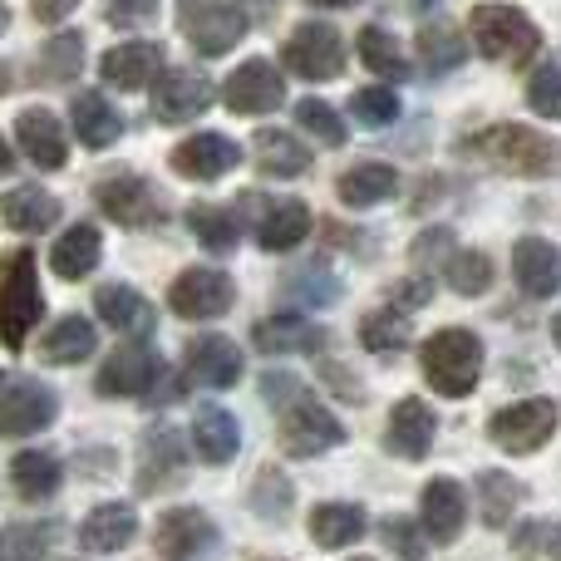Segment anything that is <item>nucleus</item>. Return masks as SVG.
Wrapping results in <instances>:
<instances>
[{"mask_svg":"<svg viewBox=\"0 0 561 561\" xmlns=\"http://www.w3.org/2000/svg\"><path fill=\"white\" fill-rule=\"evenodd\" d=\"M340 203L345 207H375V203H389L399 193V173L389 163H355L345 178H340Z\"/></svg>","mask_w":561,"mask_h":561,"instance_id":"34","label":"nucleus"},{"mask_svg":"<svg viewBox=\"0 0 561 561\" xmlns=\"http://www.w3.org/2000/svg\"><path fill=\"white\" fill-rule=\"evenodd\" d=\"M94 306H99V320L124 330V335H148L153 330V306L134 286H99Z\"/></svg>","mask_w":561,"mask_h":561,"instance_id":"31","label":"nucleus"},{"mask_svg":"<svg viewBox=\"0 0 561 561\" xmlns=\"http://www.w3.org/2000/svg\"><path fill=\"white\" fill-rule=\"evenodd\" d=\"M310 232V207L296 197H280L266 207V217H256V242L266 252H296V242H306Z\"/></svg>","mask_w":561,"mask_h":561,"instance_id":"28","label":"nucleus"},{"mask_svg":"<svg viewBox=\"0 0 561 561\" xmlns=\"http://www.w3.org/2000/svg\"><path fill=\"white\" fill-rule=\"evenodd\" d=\"M187 227H193L197 242L217 256H227L237 247V237H242V227H237V217L227 213V207H207V203H197L193 213H187Z\"/></svg>","mask_w":561,"mask_h":561,"instance_id":"41","label":"nucleus"},{"mask_svg":"<svg viewBox=\"0 0 561 561\" xmlns=\"http://www.w3.org/2000/svg\"><path fill=\"white\" fill-rule=\"evenodd\" d=\"M158 375H163V365H158L153 345H148V340H124V345L99 365L94 389L108 399H134V394H148Z\"/></svg>","mask_w":561,"mask_h":561,"instance_id":"11","label":"nucleus"},{"mask_svg":"<svg viewBox=\"0 0 561 561\" xmlns=\"http://www.w3.org/2000/svg\"><path fill=\"white\" fill-rule=\"evenodd\" d=\"M232 300H237L232 276L217 272V266H193V272H183L173 280V290H168V306L183 320H217L232 310Z\"/></svg>","mask_w":561,"mask_h":561,"instance_id":"12","label":"nucleus"},{"mask_svg":"<svg viewBox=\"0 0 561 561\" xmlns=\"http://www.w3.org/2000/svg\"><path fill=\"white\" fill-rule=\"evenodd\" d=\"M463 55H468V39H463V30H454V20H428V25L419 30V59H424L428 75L458 69Z\"/></svg>","mask_w":561,"mask_h":561,"instance_id":"37","label":"nucleus"},{"mask_svg":"<svg viewBox=\"0 0 561 561\" xmlns=\"http://www.w3.org/2000/svg\"><path fill=\"white\" fill-rule=\"evenodd\" d=\"M5 89H10V69H5V59H0V99H5Z\"/></svg>","mask_w":561,"mask_h":561,"instance_id":"56","label":"nucleus"},{"mask_svg":"<svg viewBox=\"0 0 561 561\" xmlns=\"http://www.w3.org/2000/svg\"><path fill=\"white\" fill-rule=\"evenodd\" d=\"M252 340H256V350H266V355H310V350L325 345V330H320L316 320H300V316H272L252 330Z\"/></svg>","mask_w":561,"mask_h":561,"instance_id":"27","label":"nucleus"},{"mask_svg":"<svg viewBox=\"0 0 561 561\" xmlns=\"http://www.w3.org/2000/svg\"><path fill=\"white\" fill-rule=\"evenodd\" d=\"M15 138H20V153H25L35 168H45V173H55V168L69 163L65 128H59V118L49 114V108H25V114L15 118Z\"/></svg>","mask_w":561,"mask_h":561,"instance_id":"20","label":"nucleus"},{"mask_svg":"<svg viewBox=\"0 0 561 561\" xmlns=\"http://www.w3.org/2000/svg\"><path fill=\"white\" fill-rule=\"evenodd\" d=\"M0 557H5V547H0Z\"/></svg>","mask_w":561,"mask_h":561,"instance_id":"62","label":"nucleus"},{"mask_svg":"<svg viewBox=\"0 0 561 561\" xmlns=\"http://www.w3.org/2000/svg\"><path fill=\"white\" fill-rule=\"evenodd\" d=\"M55 414H59V399L45 379H15L0 394V438H30L55 424Z\"/></svg>","mask_w":561,"mask_h":561,"instance_id":"13","label":"nucleus"},{"mask_svg":"<svg viewBox=\"0 0 561 561\" xmlns=\"http://www.w3.org/2000/svg\"><path fill=\"white\" fill-rule=\"evenodd\" d=\"M557 434V404L552 399H517L488 419V438L503 454H537Z\"/></svg>","mask_w":561,"mask_h":561,"instance_id":"7","label":"nucleus"},{"mask_svg":"<svg viewBox=\"0 0 561 561\" xmlns=\"http://www.w3.org/2000/svg\"><path fill=\"white\" fill-rule=\"evenodd\" d=\"M276 434H280V448H286L290 458H316V454H325V448L345 444V424H340L320 399H310L306 389H296V394L280 404Z\"/></svg>","mask_w":561,"mask_h":561,"instance_id":"5","label":"nucleus"},{"mask_svg":"<svg viewBox=\"0 0 561 561\" xmlns=\"http://www.w3.org/2000/svg\"><path fill=\"white\" fill-rule=\"evenodd\" d=\"M355 561H369V557H355Z\"/></svg>","mask_w":561,"mask_h":561,"instance_id":"60","label":"nucleus"},{"mask_svg":"<svg viewBox=\"0 0 561 561\" xmlns=\"http://www.w3.org/2000/svg\"><path fill=\"white\" fill-rule=\"evenodd\" d=\"M138 493L153 497V493H173V488L187 483V454H183V438H178L173 424H153L138 444V473H134Z\"/></svg>","mask_w":561,"mask_h":561,"instance_id":"9","label":"nucleus"},{"mask_svg":"<svg viewBox=\"0 0 561 561\" xmlns=\"http://www.w3.org/2000/svg\"><path fill=\"white\" fill-rule=\"evenodd\" d=\"M306 5H316V10H345V5H359V0H306Z\"/></svg>","mask_w":561,"mask_h":561,"instance_id":"55","label":"nucleus"},{"mask_svg":"<svg viewBox=\"0 0 561 561\" xmlns=\"http://www.w3.org/2000/svg\"><path fill=\"white\" fill-rule=\"evenodd\" d=\"M359 59H365L369 75L389 79V84H404V79H414V59H409L404 45H399L389 30H379V25L359 30Z\"/></svg>","mask_w":561,"mask_h":561,"instance_id":"32","label":"nucleus"},{"mask_svg":"<svg viewBox=\"0 0 561 561\" xmlns=\"http://www.w3.org/2000/svg\"><path fill=\"white\" fill-rule=\"evenodd\" d=\"M213 99H217V89L207 75H197V69H168L153 84V114L163 124H193V118H203L213 108Z\"/></svg>","mask_w":561,"mask_h":561,"instance_id":"15","label":"nucleus"},{"mask_svg":"<svg viewBox=\"0 0 561 561\" xmlns=\"http://www.w3.org/2000/svg\"><path fill=\"white\" fill-rule=\"evenodd\" d=\"M444 276H448V286H454L458 296H483V290L493 286V256H483V252H448Z\"/></svg>","mask_w":561,"mask_h":561,"instance_id":"43","label":"nucleus"},{"mask_svg":"<svg viewBox=\"0 0 561 561\" xmlns=\"http://www.w3.org/2000/svg\"><path fill=\"white\" fill-rule=\"evenodd\" d=\"M178 20L197 55H227L232 45H242L247 25H252L237 0H178Z\"/></svg>","mask_w":561,"mask_h":561,"instance_id":"6","label":"nucleus"},{"mask_svg":"<svg viewBox=\"0 0 561 561\" xmlns=\"http://www.w3.org/2000/svg\"><path fill=\"white\" fill-rule=\"evenodd\" d=\"M94 203H99V213L114 217L118 227H148L158 217L153 187H148L138 173H124V168H118V173H108V178H99Z\"/></svg>","mask_w":561,"mask_h":561,"instance_id":"16","label":"nucleus"},{"mask_svg":"<svg viewBox=\"0 0 561 561\" xmlns=\"http://www.w3.org/2000/svg\"><path fill=\"white\" fill-rule=\"evenodd\" d=\"M409 340H414V325H409V310H399V306L369 310V316L359 320V345L375 350V355H394Z\"/></svg>","mask_w":561,"mask_h":561,"instance_id":"38","label":"nucleus"},{"mask_svg":"<svg viewBox=\"0 0 561 561\" xmlns=\"http://www.w3.org/2000/svg\"><path fill=\"white\" fill-rule=\"evenodd\" d=\"M296 124L306 128L310 138H320V144H330V148H340V144H345V118H340L335 108L325 104V99H300V104H296Z\"/></svg>","mask_w":561,"mask_h":561,"instance_id":"45","label":"nucleus"},{"mask_svg":"<svg viewBox=\"0 0 561 561\" xmlns=\"http://www.w3.org/2000/svg\"><path fill=\"white\" fill-rule=\"evenodd\" d=\"M434 434H438V419L424 399H399L394 414H389V454L399 458H428L434 448Z\"/></svg>","mask_w":561,"mask_h":561,"instance_id":"23","label":"nucleus"},{"mask_svg":"<svg viewBox=\"0 0 561 561\" xmlns=\"http://www.w3.org/2000/svg\"><path fill=\"white\" fill-rule=\"evenodd\" d=\"M10 168H15V148L0 138V173H10Z\"/></svg>","mask_w":561,"mask_h":561,"instance_id":"54","label":"nucleus"},{"mask_svg":"<svg viewBox=\"0 0 561 561\" xmlns=\"http://www.w3.org/2000/svg\"><path fill=\"white\" fill-rule=\"evenodd\" d=\"M0 217H5L10 232L39 237V232H49V227L59 222V203L45 193V187L25 183V187H15V193L0 197Z\"/></svg>","mask_w":561,"mask_h":561,"instance_id":"26","label":"nucleus"},{"mask_svg":"<svg viewBox=\"0 0 561 561\" xmlns=\"http://www.w3.org/2000/svg\"><path fill=\"white\" fill-rule=\"evenodd\" d=\"M99 252H104V237H99V227L79 222V227H69V232L55 242V252H49V266H55L59 280H84L99 266Z\"/></svg>","mask_w":561,"mask_h":561,"instance_id":"30","label":"nucleus"},{"mask_svg":"<svg viewBox=\"0 0 561 561\" xmlns=\"http://www.w3.org/2000/svg\"><path fill=\"white\" fill-rule=\"evenodd\" d=\"M286 65L296 69L300 79H310V84L340 79V69H345V39H340V30L325 25V20H306V25H296L286 39Z\"/></svg>","mask_w":561,"mask_h":561,"instance_id":"8","label":"nucleus"},{"mask_svg":"<svg viewBox=\"0 0 561 561\" xmlns=\"http://www.w3.org/2000/svg\"><path fill=\"white\" fill-rule=\"evenodd\" d=\"M10 483L25 503H45L59 488V458L45 454V448H25V454L10 458Z\"/></svg>","mask_w":561,"mask_h":561,"instance_id":"36","label":"nucleus"},{"mask_svg":"<svg viewBox=\"0 0 561 561\" xmlns=\"http://www.w3.org/2000/svg\"><path fill=\"white\" fill-rule=\"evenodd\" d=\"M379 537H385V547L399 561H424L428 557L424 537L414 533V523H409V517H385V523H379Z\"/></svg>","mask_w":561,"mask_h":561,"instance_id":"48","label":"nucleus"},{"mask_svg":"<svg viewBox=\"0 0 561 561\" xmlns=\"http://www.w3.org/2000/svg\"><path fill=\"white\" fill-rule=\"evenodd\" d=\"M94 355V325L84 316H65L49 325V335L39 340V359L45 365H79Z\"/></svg>","mask_w":561,"mask_h":561,"instance_id":"35","label":"nucleus"},{"mask_svg":"<svg viewBox=\"0 0 561 561\" xmlns=\"http://www.w3.org/2000/svg\"><path fill=\"white\" fill-rule=\"evenodd\" d=\"M193 444H197L203 463L222 468V463H232L237 448H242V428H237V419L227 414V409L207 404V409H197V419H193Z\"/></svg>","mask_w":561,"mask_h":561,"instance_id":"25","label":"nucleus"},{"mask_svg":"<svg viewBox=\"0 0 561 561\" xmlns=\"http://www.w3.org/2000/svg\"><path fill=\"white\" fill-rule=\"evenodd\" d=\"M252 507L262 517H272V523H280V517L290 513V483L280 468H262V473L252 478Z\"/></svg>","mask_w":561,"mask_h":561,"instance_id":"47","label":"nucleus"},{"mask_svg":"<svg viewBox=\"0 0 561 561\" xmlns=\"http://www.w3.org/2000/svg\"><path fill=\"white\" fill-rule=\"evenodd\" d=\"M217 547V527L203 507H168L158 517V561H203Z\"/></svg>","mask_w":561,"mask_h":561,"instance_id":"14","label":"nucleus"},{"mask_svg":"<svg viewBox=\"0 0 561 561\" xmlns=\"http://www.w3.org/2000/svg\"><path fill=\"white\" fill-rule=\"evenodd\" d=\"M5 30H10V10L0 5V35H5Z\"/></svg>","mask_w":561,"mask_h":561,"instance_id":"57","label":"nucleus"},{"mask_svg":"<svg viewBox=\"0 0 561 561\" xmlns=\"http://www.w3.org/2000/svg\"><path fill=\"white\" fill-rule=\"evenodd\" d=\"M513 276H517V286H523V296H533V300L552 296L561 286L557 247L547 242V237H523V242L513 247Z\"/></svg>","mask_w":561,"mask_h":561,"instance_id":"24","label":"nucleus"},{"mask_svg":"<svg viewBox=\"0 0 561 561\" xmlns=\"http://www.w3.org/2000/svg\"><path fill=\"white\" fill-rule=\"evenodd\" d=\"M468 30H473V45L497 65H527L542 49V30L517 5H478L468 15Z\"/></svg>","mask_w":561,"mask_h":561,"instance_id":"4","label":"nucleus"},{"mask_svg":"<svg viewBox=\"0 0 561 561\" xmlns=\"http://www.w3.org/2000/svg\"><path fill=\"white\" fill-rule=\"evenodd\" d=\"M365 533H369L365 507H355V503H320L316 513H310V537H316V547H325V552L355 547Z\"/></svg>","mask_w":561,"mask_h":561,"instance_id":"29","label":"nucleus"},{"mask_svg":"<svg viewBox=\"0 0 561 561\" xmlns=\"http://www.w3.org/2000/svg\"><path fill=\"white\" fill-rule=\"evenodd\" d=\"M75 5H79V0H30V15L45 20V25H55V20H65Z\"/></svg>","mask_w":561,"mask_h":561,"instance_id":"53","label":"nucleus"},{"mask_svg":"<svg viewBox=\"0 0 561 561\" xmlns=\"http://www.w3.org/2000/svg\"><path fill=\"white\" fill-rule=\"evenodd\" d=\"M153 5L158 0H108L104 15H108V25H138V20L153 15Z\"/></svg>","mask_w":561,"mask_h":561,"instance_id":"50","label":"nucleus"},{"mask_svg":"<svg viewBox=\"0 0 561 561\" xmlns=\"http://www.w3.org/2000/svg\"><path fill=\"white\" fill-rule=\"evenodd\" d=\"M527 104H533V114L542 118H561V59H547V65L533 69V79H527Z\"/></svg>","mask_w":561,"mask_h":561,"instance_id":"46","label":"nucleus"},{"mask_svg":"<svg viewBox=\"0 0 561 561\" xmlns=\"http://www.w3.org/2000/svg\"><path fill=\"white\" fill-rule=\"evenodd\" d=\"M45 296H39V276H35V252H5L0 256V340L5 350H20L25 335L35 330Z\"/></svg>","mask_w":561,"mask_h":561,"instance_id":"3","label":"nucleus"},{"mask_svg":"<svg viewBox=\"0 0 561 561\" xmlns=\"http://www.w3.org/2000/svg\"><path fill=\"white\" fill-rule=\"evenodd\" d=\"M350 114H355L365 128H385L399 118V99L389 84H365V89H355V99H350Z\"/></svg>","mask_w":561,"mask_h":561,"instance_id":"44","label":"nucleus"},{"mask_svg":"<svg viewBox=\"0 0 561 561\" xmlns=\"http://www.w3.org/2000/svg\"><path fill=\"white\" fill-rule=\"evenodd\" d=\"M428 300H434V286H428V276H419V280H399V286H394V306H399V310H409V306L424 310Z\"/></svg>","mask_w":561,"mask_h":561,"instance_id":"51","label":"nucleus"},{"mask_svg":"<svg viewBox=\"0 0 561 561\" xmlns=\"http://www.w3.org/2000/svg\"><path fill=\"white\" fill-rule=\"evenodd\" d=\"M419 523H424L428 542H438V547L458 542V533L468 523V493L454 478H428L424 503H419Z\"/></svg>","mask_w":561,"mask_h":561,"instance_id":"17","label":"nucleus"},{"mask_svg":"<svg viewBox=\"0 0 561 561\" xmlns=\"http://www.w3.org/2000/svg\"><path fill=\"white\" fill-rule=\"evenodd\" d=\"M187 375L203 389H232L242 379V350L227 335H197L187 345Z\"/></svg>","mask_w":561,"mask_h":561,"instance_id":"21","label":"nucleus"},{"mask_svg":"<svg viewBox=\"0 0 561 561\" xmlns=\"http://www.w3.org/2000/svg\"><path fill=\"white\" fill-rule=\"evenodd\" d=\"M478 503H483V523L488 527H507L513 523V507L523 503V483L503 468H483L478 473Z\"/></svg>","mask_w":561,"mask_h":561,"instance_id":"40","label":"nucleus"},{"mask_svg":"<svg viewBox=\"0 0 561 561\" xmlns=\"http://www.w3.org/2000/svg\"><path fill=\"white\" fill-rule=\"evenodd\" d=\"M99 75H104V84L138 94V89H148L158 75H163V49H158L153 39H128V45H114L104 59H99Z\"/></svg>","mask_w":561,"mask_h":561,"instance_id":"19","label":"nucleus"},{"mask_svg":"<svg viewBox=\"0 0 561 561\" xmlns=\"http://www.w3.org/2000/svg\"><path fill=\"white\" fill-rule=\"evenodd\" d=\"M552 335H557V345H561V316L552 320Z\"/></svg>","mask_w":561,"mask_h":561,"instance_id":"59","label":"nucleus"},{"mask_svg":"<svg viewBox=\"0 0 561 561\" xmlns=\"http://www.w3.org/2000/svg\"><path fill=\"white\" fill-rule=\"evenodd\" d=\"M134 537H138L134 503H99L94 513L79 523V547H84V552H99V557L124 552Z\"/></svg>","mask_w":561,"mask_h":561,"instance_id":"22","label":"nucleus"},{"mask_svg":"<svg viewBox=\"0 0 561 561\" xmlns=\"http://www.w3.org/2000/svg\"><path fill=\"white\" fill-rule=\"evenodd\" d=\"M79 69H84V35H79V30H65V35H55L39 49V75H45L49 84H69Z\"/></svg>","mask_w":561,"mask_h":561,"instance_id":"42","label":"nucleus"},{"mask_svg":"<svg viewBox=\"0 0 561 561\" xmlns=\"http://www.w3.org/2000/svg\"><path fill=\"white\" fill-rule=\"evenodd\" d=\"M75 134L84 138L89 148H108L118 134H124V118H118V108L108 104V99L79 94L75 99Z\"/></svg>","mask_w":561,"mask_h":561,"instance_id":"39","label":"nucleus"},{"mask_svg":"<svg viewBox=\"0 0 561 561\" xmlns=\"http://www.w3.org/2000/svg\"><path fill=\"white\" fill-rule=\"evenodd\" d=\"M55 523H30V527H15V537H10V557L15 561H45L49 547H55Z\"/></svg>","mask_w":561,"mask_h":561,"instance_id":"49","label":"nucleus"},{"mask_svg":"<svg viewBox=\"0 0 561 561\" xmlns=\"http://www.w3.org/2000/svg\"><path fill=\"white\" fill-rule=\"evenodd\" d=\"M262 561H276V557H262Z\"/></svg>","mask_w":561,"mask_h":561,"instance_id":"61","label":"nucleus"},{"mask_svg":"<svg viewBox=\"0 0 561 561\" xmlns=\"http://www.w3.org/2000/svg\"><path fill=\"white\" fill-rule=\"evenodd\" d=\"M252 153H256V168H262L266 178H296L310 168V148L300 144L296 134H286V128H262Z\"/></svg>","mask_w":561,"mask_h":561,"instance_id":"33","label":"nucleus"},{"mask_svg":"<svg viewBox=\"0 0 561 561\" xmlns=\"http://www.w3.org/2000/svg\"><path fill=\"white\" fill-rule=\"evenodd\" d=\"M542 533H547L542 523H523V527H517V537H513V552L517 557H537V552H542Z\"/></svg>","mask_w":561,"mask_h":561,"instance_id":"52","label":"nucleus"},{"mask_svg":"<svg viewBox=\"0 0 561 561\" xmlns=\"http://www.w3.org/2000/svg\"><path fill=\"white\" fill-rule=\"evenodd\" d=\"M237 163H242V148H237V138H227V134H193L173 148V168L183 178H193V183L232 173Z\"/></svg>","mask_w":561,"mask_h":561,"instance_id":"18","label":"nucleus"},{"mask_svg":"<svg viewBox=\"0 0 561 561\" xmlns=\"http://www.w3.org/2000/svg\"><path fill=\"white\" fill-rule=\"evenodd\" d=\"M478 158L493 163L497 173H513V178H552L561 173V144L527 124H493L478 134Z\"/></svg>","mask_w":561,"mask_h":561,"instance_id":"2","label":"nucleus"},{"mask_svg":"<svg viewBox=\"0 0 561 561\" xmlns=\"http://www.w3.org/2000/svg\"><path fill=\"white\" fill-rule=\"evenodd\" d=\"M419 365H424V379L434 394L468 399L478 389V375H483V340L463 325L434 330V335L419 345Z\"/></svg>","mask_w":561,"mask_h":561,"instance_id":"1","label":"nucleus"},{"mask_svg":"<svg viewBox=\"0 0 561 561\" xmlns=\"http://www.w3.org/2000/svg\"><path fill=\"white\" fill-rule=\"evenodd\" d=\"M222 104L242 118H262V114H276L286 104V79L272 59H247L242 69H232L222 84Z\"/></svg>","mask_w":561,"mask_h":561,"instance_id":"10","label":"nucleus"},{"mask_svg":"<svg viewBox=\"0 0 561 561\" xmlns=\"http://www.w3.org/2000/svg\"><path fill=\"white\" fill-rule=\"evenodd\" d=\"M552 557H557V561H561V533H557V537H552Z\"/></svg>","mask_w":561,"mask_h":561,"instance_id":"58","label":"nucleus"}]
</instances>
